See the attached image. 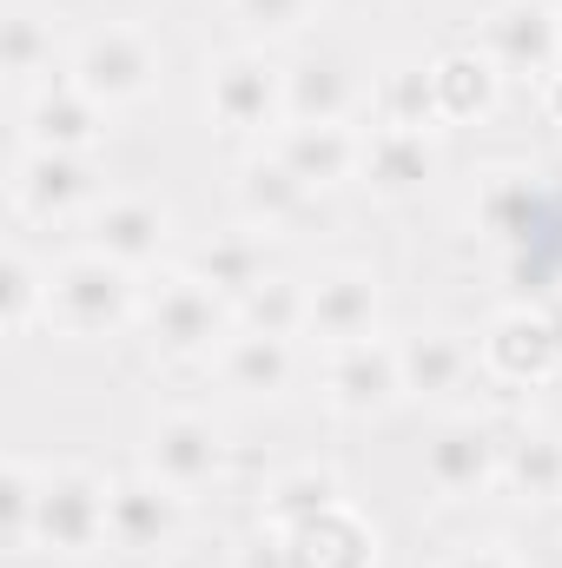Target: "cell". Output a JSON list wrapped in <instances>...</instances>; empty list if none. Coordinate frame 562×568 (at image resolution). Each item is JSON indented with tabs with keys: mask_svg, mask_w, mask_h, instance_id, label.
Segmentation results:
<instances>
[{
	"mask_svg": "<svg viewBox=\"0 0 562 568\" xmlns=\"http://www.w3.org/2000/svg\"><path fill=\"white\" fill-rule=\"evenodd\" d=\"M145 284L140 272L113 265L107 252H73L47 272V324L67 337H113L127 324H140Z\"/></svg>",
	"mask_w": 562,
	"mask_h": 568,
	"instance_id": "cell-1",
	"label": "cell"
},
{
	"mask_svg": "<svg viewBox=\"0 0 562 568\" xmlns=\"http://www.w3.org/2000/svg\"><path fill=\"white\" fill-rule=\"evenodd\" d=\"M140 324H145V337H152L159 357L199 364V357H219V344L239 331V304L219 297L212 284L185 265V272H165V278L145 284Z\"/></svg>",
	"mask_w": 562,
	"mask_h": 568,
	"instance_id": "cell-2",
	"label": "cell"
},
{
	"mask_svg": "<svg viewBox=\"0 0 562 568\" xmlns=\"http://www.w3.org/2000/svg\"><path fill=\"white\" fill-rule=\"evenodd\" d=\"M205 113L232 140H265L284 126V67L265 47H232L205 67Z\"/></svg>",
	"mask_w": 562,
	"mask_h": 568,
	"instance_id": "cell-3",
	"label": "cell"
},
{
	"mask_svg": "<svg viewBox=\"0 0 562 568\" xmlns=\"http://www.w3.org/2000/svg\"><path fill=\"white\" fill-rule=\"evenodd\" d=\"M67 73L107 113L113 106H140L145 93L159 87V47H152V33L133 27V20H107V27L80 33V47L67 53Z\"/></svg>",
	"mask_w": 562,
	"mask_h": 568,
	"instance_id": "cell-4",
	"label": "cell"
},
{
	"mask_svg": "<svg viewBox=\"0 0 562 568\" xmlns=\"http://www.w3.org/2000/svg\"><path fill=\"white\" fill-rule=\"evenodd\" d=\"M476 357L496 384H516V390L550 384V377H562V311H543V304L496 311L476 337Z\"/></svg>",
	"mask_w": 562,
	"mask_h": 568,
	"instance_id": "cell-5",
	"label": "cell"
},
{
	"mask_svg": "<svg viewBox=\"0 0 562 568\" xmlns=\"http://www.w3.org/2000/svg\"><path fill=\"white\" fill-rule=\"evenodd\" d=\"M107 516H113V483L93 476L87 463H60L40 483V529L33 549L53 556H93L107 542Z\"/></svg>",
	"mask_w": 562,
	"mask_h": 568,
	"instance_id": "cell-6",
	"label": "cell"
},
{
	"mask_svg": "<svg viewBox=\"0 0 562 568\" xmlns=\"http://www.w3.org/2000/svg\"><path fill=\"white\" fill-rule=\"evenodd\" d=\"M324 404L338 417H358V424L398 410L404 404V357H398V344H384V337L338 344L324 357Z\"/></svg>",
	"mask_w": 562,
	"mask_h": 568,
	"instance_id": "cell-7",
	"label": "cell"
},
{
	"mask_svg": "<svg viewBox=\"0 0 562 568\" xmlns=\"http://www.w3.org/2000/svg\"><path fill=\"white\" fill-rule=\"evenodd\" d=\"M13 205L40 225L93 212L100 205V172L87 152H47V145H20L13 159Z\"/></svg>",
	"mask_w": 562,
	"mask_h": 568,
	"instance_id": "cell-8",
	"label": "cell"
},
{
	"mask_svg": "<svg viewBox=\"0 0 562 568\" xmlns=\"http://www.w3.org/2000/svg\"><path fill=\"white\" fill-rule=\"evenodd\" d=\"M140 463H145V476H159L165 489L199 496L205 483L225 476V436H219L212 417H199V410H172V417H159V424L145 429Z\"/></svg>",
	"mask_w": 562,
	"mask_h": 568,
	"instance_id": "cell-9",
	"label": "cell"
},
{
	"mask_svg": "<svg viewBox=\"0 0 562 568\" xmlns=\"http://www.w3.org/2000/svg\"><path fill=\"white\" fill-rule=\"evenodd\" d=\"M483 53L496 60V73H530L550 80L562 67V7L550 0H496L483 20Z\"/></svg>",
	"mask_w": 562,
	"mask_h": 568,
	"instance_id": "cell-10",
	"label": "cell"
},
{
	"mask_svg": "<svg viewBox=\"0 0 562 568\" xmlns=\"http://www.w3.org/2000/svg\"><path fill=\"white\" fill-rule=\"evenodd\" d=\"M423 476L443 496H483V489H496L503 483V443H496V429L476 424V417L436 424V436L423 443Z\"/></svg>",
	"mask_w": 562,
	"mask_h": 568,
	"instance_id": "cell-11",
	"label": "cell"
},
{
	"mask_svg": "<svg viewBox=\"0 0 562 568\" xmlns=\"http://www.w3.org/2000/svg\"><path fill=\"white\" fill-rule=\"evenodd\" d=\"M378 317H384V291L364 265H331L311 278V317H304V337H318L324 351L338 344H358V337H378Z\"/></svg>",
	"mask_w": 562,
	"mask_h": 568,
	"instance_id": "cell-12",
	"label": "cell"
},
{
	"mask_svg": "<svg viewBox=\"0 0 562 568\" xmlns=\"http://www.w3.org/2000/svg\"><path fill=\"white\" fill-rule=\"evenodd\" d=\"M172 245V205L152 192H107L93 205V252H107L113 265L145 272L159 265V252Z\"/></svg>",
	"mask_w": 562,
	"mask_h": 568,
	"instance_id": "cell-13",
	"label": "cell"
},
{
	"mask_svg": "<svg viewBox=\"0 0 562 568\" xmlns=\"http://www.w3.org/2000/svg\"><path fill=\"white\" fill-rule=\"evenodd\" d=\"M185 529V496L165 489L159 476H127L113 483V516H107V542L127 556H165Z\"/></svg>",
	"mask_w": 562,
	"mask_h": 568,
	"instance_id": "cell-14",
	"label": "cell"
},
{
	"mask_svg": "<svg viewBox=\"0 0 562 568\" xmlns=\"http://www.w3.org/2000/svg\"><path fill=\"white\" fill-rule=\"evenodd\" d=\"M107 133V106L93 93L73 87V73H53L47 87L27 93V126L20 140L27 145H47V152H93Z\"/></svg>",
	"mask_w": 562,
	"mask_h": 568,
	"instance_id": "cell-15",
	"label": "cell"
},
{
	"mask_svg": "<svg viewBox=\"0 0 562 568\" xmlns=\"http://www.w3.org/2000/svg\"><path fill=\"white\" fill-rule=\"evenodd\" d=\"M272 152L311 192H331V185L358 179V165H364V140L351 126H318V120H284L272 133Z\"/></svg>",
	"mask_w": 562,
	"mask_h": 568,
	"instance_id": "cell-16",
	"label": "cell"
},
{
	"mask_svg": "<svg viewBox=\"0 0 562 568\" xmlns=\"http://www.w3.org/2000/svg\"><path fill=\"white\" fill-rule=\"evenodd\" d=\"M358 179L378 199H418L423 185L436 179V133H423V126H378L364 140Z\"/></svg>",
	"mask_w": 562,
	"mask_h": 568,
	"instance_id": "cell-17",
	"label": "cell"
},
{
	"mask_svg": "<svg viewBox=\"0 0 562 568\" xmlns=\"http://www.w3.org/2000/svg\"><path fill=\"white\" fill-rule=\"evenodd\" d=\"M284 568H378V529L351 503H338L284 536Z\"/></svg>",
	"mask_w": 562,
	"mask_h": 568,
	"instance_id": "cell-18",
	"label": "cell"
},
{
	"mask_svg": "<svg viewBox=\"0 0 562 568\" xmlns=\"http://www.w3.org/2000/svg\"><path fill=\"white\" fill-rule=\"evenodd\" d=\"M398 357H404V397H423V404L456 397L476 377V364H483L456 331H411L398 344Z\"/></svg>",
	"mask_w": 562,
	"mask_h": 568,
	"instance_id": "cell-19",
	"label": "cell"
},
{
	"mask_svg": "<svg viewBox=\"0 0 562 568\" xmlns=\"http://www.w3.org/2000/svg\"><path fill=\"white\" fill-rule=\"evenodd\" d=\"M358 80L331 53H304L284 67V120H318V126H351Z\"/></svg>",
	"mask_w": 562,
	"mask_h": 568,
	"instance_id": "cell-20",
	"label": "cell"
},
{
	"mask_svg": "<svg viewBox=\"0 0 562 568\" xmlns=\"http://www.w3.org/2000/svg\"><path fill=\"white\" fill-rule=\"evenodd\" d=\"M219 377H225V390H239V397H279L284 384L298 377V344L291 337H265V331H232L225 344H219Z\"/></svg>",
	"mask_w": 562,
	"mask_h": 568,
	"instance_id": "cell-21",
	"label": "cell"
},
{
	"mask_svg": "<svg viewBox=\"0 0 562 568\" xmlns=\"http://www.w3.org/2000/svg\"><path fill=\"white\" fill-rule=\"evenodd\" d=\"M304 205H311V185L284 165L272 145L239 165V219H245L252 232H279L291 219H304Z\"/></svg>",
	"mask_w": 562,
	"mask_h": 568,
	"instance_id": "cell-22",
	"label": "cell"
},
{
	"mask_svg": "<svg viewBox=\"0 0 562 568\" xmlns=\"http://www.w3.org/2000/svg\"><path fill=\"white\" fill-rule=\"evenodd\" d=\"M430 87H436V113L443 120H483L503 93V73L483 47H450L430 60Z\"/></svg>",
	"mask_w": 562,
	"mask_h": 568,
	"instance_id": "cell-23",
	"label": "cell"
},
{
	"mask_svg": "<svg viewBox=\"0 0 562 568\" xmlns=\"http://www.w3.org/2000/svg\"><path fill=\"white\" fill-rule=\"evenodd\" d=\"M344 503V483H338V469H324V463H298V469H284L265 483V529H304V523H318L324 509H338Z\"/></svg>",
	"mask_w": 562,
	"mask_h": 568,
	"instance_id": "cell-24",
	"label": "cell"
},
{
	"mask_svg": "<svg viewBox=\"0 0 562 568\" xmlns=\"http://www.w3.org/2000/svg\"><path fill=\"white\" fill-rule=\"evenodd\" d=\"M0 73L13 87H47L53 73H67L60 47H53V20L40 7H7V20H0Z\"/></svg>",
	"mask_w": 562,
	"mask_h": 568,
	"instance_id": "cell-25",
	"label": "cell"
},
{
	"mask_svg": "<svg viewBox=\"0 0 562 568\" xmlns=\"http://www.w3.org/2000/svg\"><path fill=\"white\" fill-rule=\"evenodd\" d=\"M192 272L212 284L219 297H232V304L252 297L259 284L272 278V265H265V232H252V225H245V232H219L212 245H199Z\"/></svg>",
	"mask_w": 562,
	"mask_h": 568,
	"instance_id": "cell-26",
	"label": "cell"
},
{
	"mask_svg": "<svg viewBox=\"0 0 562 568\" xmlns=\"http://www.w3.org/2000/svg\"><path fill=\"white\" fill-rule=\"evenodd\" d=\"M503 483L523 503H562V429H523L516 443H503Z\"/></svg>",
	"mask_w": 562,
	"mask_h": 568,
	"instance_id": "cell-27",
	"label": "cell"
},
{
	"mask_svg": "<svg viewBox=\"0 0 562 568\" xmlns=\"http://www.w3.org/2000/svg\"><path fill=\"white\" fill-rule=\"evenodd\" d=\"M476 225L490 232V239H523L530 232V219H536V185H530V172H516V165H496V172H483V185H476Z\"/></svg>",
	"mask_w": 562,
	"mask_h": 568,
	"instance_id": "cell-28",
	"label": "cell"
},
{
	"mask_svg": "<svg viewBox=\"0 0 562 568\" xmlns=\"http://www.w3.org/2000/svg\"><path fill=\"white\" fill-rule=\"evenodd\" d=\"M304 317H311V284L291 272H272L252 297H239V324L265 337H304Z\"/></svg>",
	"mask_w": 562,
	"mask_h": 568,
	"instance_id": "cell-29",
	"label": "cell"
},
{
	"mask_svg": "<svg viewBox=\"0 0 562 568\" xmlns=\"http://www.w3.org/2000/svg\"><path fill=\"white\" fill-rule=\"evenodd\" d=\"M33 324H47V272L27 258V245L0 252V331L27 337Z\"/></svg>",
	"mask_w": 562,
	"mask_h": 568,
	"instance_id": "cell-30",
	"label": "cell"
},
{
	"mask_svg": "<svg viewBox=\"0 0 562 568\" xmlns=\"http://www.w3.org/2000/svg\"><path fill=\"white\" fill-rule=\"evenodd\" d=\"M371 106H378V126H423V133H436V120H443L430 67H384Z\"/></svg>",
	"mask_w": 562,
	"mask_h": 568,
	"instance_id": "cell-31",
	"label": "cell"
},
{
	"mask_svg": "<svg viewBox=\"0 0 562 568\" xmlns=\"http://www.w3.org/2000/svg\"><path fill=\"white\" fill-rule=\"evenodd\" d=\"M40 483H47V469H33L27 456H7V463H0V536H7V549H33V529H40Z\"/></svg>",
	"mask_w": 562,
	"mask_h": 568,
	"instance_id": "cell-32",
	"label": "cell"
},
{
	"mask_svg": "<svg viewBox=\"0 0 562 568\" xmlns=\"http://www.w3.org/2000/svg\"><path fill=\"white\" fill-rule=\"evenodd\" d=\"M324 0H232V20L252 33V47H272V40H291L318 20Z\"/></svg>",
	"mask_w": 562,
	"mask_h": 568,
	"instance_id": "cell-33",
	"label": "cell"
},
{
	"mask_svg": "<svg viewBox=\"0 0 562 568\" xmlns=\"http://www.w3.org/2000/svg\"><path fill=\"white\" fill-rule=\"evenodd\" d=\"M443 568H523V556L510 542H463Z\"/></svg>",
	"mask_w": 562,
	"mask_h": 568,
	"instance_id": "cell-34",
	"label": "cell"
},
{
	"mask_svg": "<svg viewBox=\"0 0 562 568\" xmlns=\"http://www.w3.org/2000/svg\"><path fill=\"white\" fill-rule=\"evenodd\" d=\"M232 568H284V536L259 523V536H245V542H239V562H232Z\"/></svg>",
	"mask_w": 562,
	"mask_h": 568,
	"instance_id": "cell-35",
	"label": "cell"
},
{
	"mask_svg": "<svg viewBox=\"0 0 562 568\" xmlns=\"http://www.w3.org/2000/svg\"><path fill=\"white\" fill-rule=\"evenodd\" d=\"M543 113H550V120L562 126V67L550 73V80H543Z\"/></svg>",
	"mask_w": 562,
	"mask_h": 568,
	"instance_id": "cell-36",
	"label": "cell"
},
{
	"mask_svg": "<svg viewBox=\"0 0 562 568\" xmlns=\"http://www.w3.org/2000/svg\"><path fill=\"white\" fill-rule=\"evenodd\" d=\"M556 192H562V159H556Z\"/></svg>",
	"mask_w": 562,
	"mask_h": 568,
	"instance_id": "cell-37",
	"label": "cell"
}]
</instances>
